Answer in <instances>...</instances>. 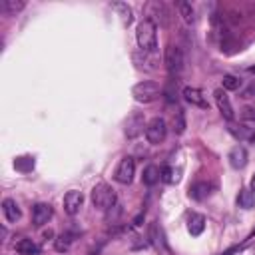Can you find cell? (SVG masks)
Returning a JSON list of instances; mask_svg holds the SVG:
<instances>
[{
  "instance_id": "obj_1",
  "label": "cell",
  "mask_w": 255,
  "mask_h": 255,
  "mask_svg": "<svg viewBox=\"0 0 255 255\" xmlns=\"http://www.w3.org/2000/svg\"><path fill=\"white\" fill-rule=\"evenodd\" d=\"M135 40L137 46L143 52H153L157 48V28L149 18H143L135 28Z\"/></svg>"
},
{
  "instance_id": "obj_2",
  "label": "cell",
  "mask_w": 255,
  "mask_h": 255,
  "mask_svg": "<svg viewBox=\"0 0 255 255\" xmlns=\"http://www.w3.org/2000/svg\"><path fill=\"white\" fill-rule=\"evenodd\" d=\"M92 203H94V207H98L102 211L112 209L116 205V191H114V187L108 185V183L94 185V189H92Z\"/></svg>"
},
{
  "instance_id": "obj_3",
  "label": "cell",
  "mask_w": 255,
  "mask_h": 255,
  "mask_svg": "<svg viewBox=\"0 0 255 255\" xmlns=\"http://www.w3.org/2000/svg\"><path fill=\"white\" fill-rule=\"evenodd\" d=\"M161 94V88L157 82L153 80H143V82H137L133 88H131V96L137 100V102H143V104H149L153 100H157Z\"/></svg>"
},
{
  "instance_id": "obj_4",
  "label": "cell",
  "mask_w": 255,
  "mask_h": 255,
  "mask_svg": "<svg viewBox=\"0 0 255 255\" xmlns=\"http://www.w3.org/2000/svg\"><path fill=\"white\" fill-rule=\"evenodd\" d=\"M165 135H167V126H165V120H161V118H153V120H149L147 122V126H145V139L149 141V143H161L163 139H165Z\"/></svg>"
},
{
  "instance_id": "obj_5",
  "label": "cell",
  "mask_w": 255,
  "mask_h": 255,
  "mask_svg": "<svg viewBox=\"0 0 255 255\" xmlns=\"http://www.w3.org/2000/svg\"><path fill=\"white\" fill-rule=\"evenodd\" d=\"M163 62L165 68L169 70V74H179L183 70V52L179 46H167L163 52Z\"/></svg>"
},
{
  "instance_id": "obj_6",
  "label": "cell",
  "mask_w": 255,
  "mask_h": 255,
  "mask_svg": "<svg viewBox=\"0 0 255 255\" xmlns=\"http://www.w3.org/2000/svg\"><path fill=\"white\" fill-rule=\"evenodd\" d=\"M133 175H135V161H133V157H129V155L122 157L120 163H118V167H116L114 179H116L118 183L128 185V183H131Z\"/></svg>"
},
{
  "instance_id": "obj_7",
  "label": "cell",
  "mask_w": 255,
  "mask_h": 255,
  "mask_svg": "<svg viewBox=\"0 0 255 255\" xmlns=\"http://www.w3.org/2000/svg\"><path fill=\"white\" fill-rule=\"evenodd\" d=\"M147 239H149V243L161 253V255H171V249H169V245H167V241H165V233H163V229L159 227V223H149V229H147Z\"/></svg>"
},
{
  "instance_id": "obj_8",
  "label": "cell",
  "mask_w": 255,
  "mask_h": 255,
  "mask_svg": "<svg viewBox=\"0 0 255 255\" xmlns=\"http://www.w3.org/2000/svg\"><path fill=\"white\" fill-rule=\"evenodd\" d=\"M52 215H54V209H52L50 203H36L32 207V221H34L36 227L46 225L52 219Z\"/></svg>"
},
{
  "instance_id": "obj_9",
  "label": "cell",
  "mask_w": 255,
  "mask_h": 255,
  "mask_svg": "<svg viewBox=\"0 0 255 255\" xmlns=\"http://www.w3.org/2000/svg\"><path fill=\"white\" fill-rule=\"evenodd\" d=\"M213 98H215V104H217V110L221 112V116L225 118V120H233V106H231V102H229V96L225 94V90L223 88H219V90H215L213 92Z\"/></svg>"
},
{
  "instance_id": "obj_10",
  "label": "cell",
  "mask_w": 255,
  "mask_h": 255,
  "mask_svg": "<svg viewBox=\"0 0 255 255\" xmlns=\"http://www.w3.org/2000/svg\"><path fill=\"white\" fill-rule=\"evenodd\" d=\"M82 203H84V193H82V191L72 189V191H68V193L64 195V211H66L68 215H76V213L80 211Z\"/></svg>"
},
{
  "instance_id": "obj_11",
  "label": "cell",
  "mask_w": 255,
  "mask_h": 255,
  "mask_svg": "<svg viewBox=\"0 0 255 255\" xmlns=\"http://www.w3.org/2000/svg\"><path fill=\"white\" fill-rule=\"evenodd\" d=\"M183 98H185V102H189L195 108H201V110H207L209 108V104H207V100H205V96H203V92L199 88L185 86L183 88Z\"/></svg>"
},
{
  "instance_id": "obj_12",
  "label": "cell",
  "mask_w": 255,
  "mask_h": 255,
  "mask_svg": "<svg viewBox=\"0 0 255 255\" xmlns=\"http://www.w3.org/2000/svg\"><path fill=\"white\" fill-rule=\"evenodd\" d=\"M227 159H229L231 167L241 169V167H245V165H247V149H245L243 145H233V147L229 149Z\"/></svg>"
},
{
  "instance_id": "obj_13",
  "label": "cell",
  "mask_w": 255,
  "mask_h": 255,
  "mask_svg": "<svg viewBox=\"0 0 255 255\" xmlns=\"http://www.w3.org/2000/svg\"><path fill=\"white\" fill-rule=\"evenodd\" d=\"M2 213H4L8 223H16L22 217V211H20V207H18V203L14 199H4L2 201Z\"/></svg>"
},
{
  "instance_id": "obj_14",
  "label": "cell",
  "mask_w": 255,
  "mask_h": 255,
  "mask_svg": "<svg viewBox=\"0 0 255 255\" xmlns=\"http://www.w3.org/2000/svg\"><path fill=\"white\" fill-rule=\"evenodd\" d=\"M14 249L20 253V255H40V247L32 241V239H18L14 243Z\"/></svg>"
},
{
  "instance_id": "obj_15",
  "label": "cell",
  "mask_w": 255,
  "mask_h": 255,
  "mask_svg": "<svg viewBox=\"0 0 255 255\" xmlns=\"http://www.w3.org/2000/svg\"><path fill=\"white\" fill-rule=\"evenodd\" d=\"M187 229L191 235H199L205 229V217L201 213H191L187 219Z\"/></svg>"
},
{
  "instance_id": "obj_16",
  "label": "cell",
  "mask_w": 255,
  "mask_h": 255,
  "mask_svg": "<svg viewBox=\"0 0 255 255\" xmlns=\"http://www.w3.org/2000/svg\"><path fill=\"white\" fill-rule=\"evenodd\" d=\"M141 128H143V118H141L139 114H133V116H129V118H128V124H126V133H128L129 137L137 135V133L141 131Z\"/></svg>"
},
{
  "instance_id": "obj_17",
  "label": "cell",
  "mask_w": 255,
  "mask_h": 255,
  "mask_svg": "<svg viewBox=\"0 0 255 255\" xmlns=\"http://www.w3.org/2000/svg\"><path fill=\"white\" fill-rule=\"evenodd\" d=\"M159 179H161V169H159L157 165H147V167L143 169L141 181H143L145 185H155Z\"/></svg>"
},
{
  "instance_id": "obj_18",
  "label": "cell",
  "mask_w": 255,
  "mask_h": 255,
  "mask_svg": "<svg viewBox=\"0 0 255 255\" xmlns=\"http://www.w3.org/2000/svg\"><path fill=\"white\" fill-rule=\"evenodd\" d=\"M237 205H239L241 209H251V207L255 205V193H253L251 189H247V187L239 189V195H237Z\"/></svg>"
},
{
  "instance_id": "obj_19",
  "label": "cell",
  "mask_w": 255,
  "mask_h": 255,
  "mask_svg": "<svg viewBox=\"0 0 255 255\" xmlns=\"http://www.w3.org/2000/svg\"><path fill=\"white\" fill-rule=\"evenodd\" d=\"M233 135H237L239 139H245V141H251L255 143V128H245V126H231L229 128Z\"/></svg>"
},
{
  "instance_id": "obj_20",
  "label": "cell",
  "mask_w": 255,
  "mask_h": 255,
  "mask_svg": "<svg viewBox=\"0 0 255 255\" xmlns=\"http://www.w3.org/2000/svg\"><path fill=\"white\" fill-rule=\"evenodd\" d=\"M209 183H205V181H197V183H193L191 187H189V195L193 197V199H205L207 195H209Z\"/></svg>"
},
{
  "instance_id": "obj_21",
  "label": "cell",
  "mask_w": 255,
  "mask_h": 255,
  "mask_svg": "<svg viewBox=\"0 0 255 255\" xmlns=\"http://www.w3.org/2000/svg\"><path fill=\"white\" fill-rule=\"evenodd\" d=\"M24 6H26L24 0H2V10H4L6 14H16V12H20Z\"/></svg>"
},
{
  "instance_id": "obj_22",
  "label": "cell",
  "mask_w": 255,
  "mask_h": 255,
  "mask_svg": "<svg viewBox=\"0 0 255 255\" xmlns=\"http://www.w3.org/2000/svg\"><path fill=\"white\" fill-rule=\"evenodd\" d=\"M179 12H181V18L185 24H193L195 22V10L191 8L189 2H181L179 4Z\"/></svg>"
},
{
  "instance_id": "obj_23",
  "label": "cell",
  "mask_w": 255,
  "mask_h": 255,
  "mask_svg": "<svg viewBox=\"0 0 255 255\" xmlns=\"http://www.w3.org/2000/svg\"><path fill=\"white\" fill-rule=\"evenodd\" d=\"M72 241H74V235H72V233H62V235H58V239H56V249H58V251H68L70 245H72Z\"/></svg>"
},
{
  "instance_id": "obj_24",
  "label": "cell",
  "mask_w": 255,
  "mask_h": 255,
  "mask_svg": "<svg viewBox=\"0 0 255 255\" xmlns=\"http://www.w3.org/2000/svg\"><path fill=\"white\" fill-rule=\"evenodd\" d=\"M239 86H241V80L237 76H231V74L223 76V90H239Z\"/></svg>"
},
{
  "instance_id": "obj_25",
  "label": "cell",
  "mask_w": 255,
  "mask_h": 255,
  "mask_svg": "<svg viewBox=\"0 0 255 255\" xmlns=\"http://www.w3.org/2000/svg\"><path fill=\"white\" fill-rule=\"evenodd\" d=\"M173 126H175V131L181 133L185 129V122H183V110L177 108V112L173 114Z\"/></svg>"
},
{
  "instance_id": "obj_26",
  "label": "cell",
  "mask_w": 255,
  "mask_h": 255,
  "mask_svg": "<svg viewBox=\"0 0 255 255\" xmlns=\"http://www.w3.org/2000/svg\"><path fill=\"white\" fill-rule=\"evenodd\" d=\"M161 179H163V181H169V183H171V181H175L177 177L173 175V169L165 165V167H161Z\"/></svg>"
},
{
  "instance_id": "obj_27",
  "label": "cell",
  "mask_w": 255,
  "mask_h": 255,
  "mask_svg": "<svg viewBox=\"0 0 255 255\" xmlns=\"http://www.w3.org/2000/svg\"><path fill=\"white\" fill-rule=\"evenodd\" d=\"M253 193H255V173H253V177H251V187H249Z\"/></svg>"
},
{
  "instance_id": "obj_28",
  "label": "cell",
  "mask_w": 255,
  "mask_h": 255,
  "mask_svg": "<svg viewBox=\"0 0 255 255\" xmlns=\"http://www.w3.org/2000/svg\"><path fill=\"white\" fill-rule=\"evenodd\" d=\"M251 72H253V74H255V68H251Z\"/></svg>"
}]
</instances>
